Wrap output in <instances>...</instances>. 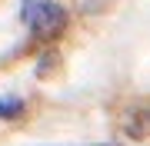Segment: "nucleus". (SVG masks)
<instances>
[{
    "instance_id": "2",
    "label": "nucleus",
    "mask_w": 150,
    "mask_h": 146,
    "mask_svg": "<svg viewBox=\"0 0 150 146\" xmlns=\"http://www.w3.org/2000/svg\"><path fill=\"white\" fill-rule=\"evenodd\" d=\"M23 113V100L20 96H0V116L4 119H13Z\"/></svg>"
},
{
    "instance_id": "1",
    "label": "nucleus",
    "mask_w": 150,
    "mask_h": 146,
    "mask_svg": "<svg viewBox=\"0 0 150 146\" xmlns=\"http://www.w3.org/2000/svg\"><path fill=\"white\" fill-rule=\"evenodd\" d=\"M23 20H27L33 37L47 40V37H54L57 30H64L67 10L60 3H54V0H27V3H23Z\"/></svg>"
}]
</instances>
